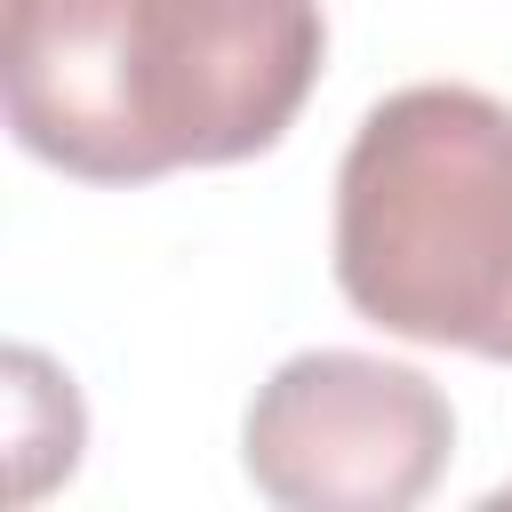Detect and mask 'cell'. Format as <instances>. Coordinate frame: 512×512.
Masks as SVG:
<instances>
[{
	"label": "cell",
	"mask_w": 512,
	"mask_h": 512,
	"mask_svg": "<svg viewBox=\"0 0 512 512\" xmlns=\"http://www.w3.org/2000/svg\"><path fill=\"white\" fill-rule=\"evenodd\" d=\"M448 448V392L424 368L376 352L280 360L240 424V464L256 496L288 512H408L440 488Z\"/></svg>",
	"instance_id": "3"
},
{
	"label": "cell",
	"mask_w": 512,
	"mask_h": 512,
	"mask_svg": "<svg viewBox=\"0 0 512 512\" xmlns=\"http://www.w3.org/2000/svg\"><path fill=\"white\" fill-rule=\"evenodd\" d=\"M336 288L384 336L512 368V104L416 80L352 128L336 168Z\"/></svg>",
	"instance_id": "2"
},
{
	"label": "cell",
	"mask_w": 512,
	"mask_h": 512,
	"mask_svg": "<svg viewBox=\"0 0 512 512\" xmlns=\"http://www.w3.org/2000/svg\"><path fill=\"white\" fill-rule=\"evenodd\" d=\"M320 0H8V128L80 184L232 168L288 136Z\"/></svg>",
	"instance_id": "1"
}]
</instances>
